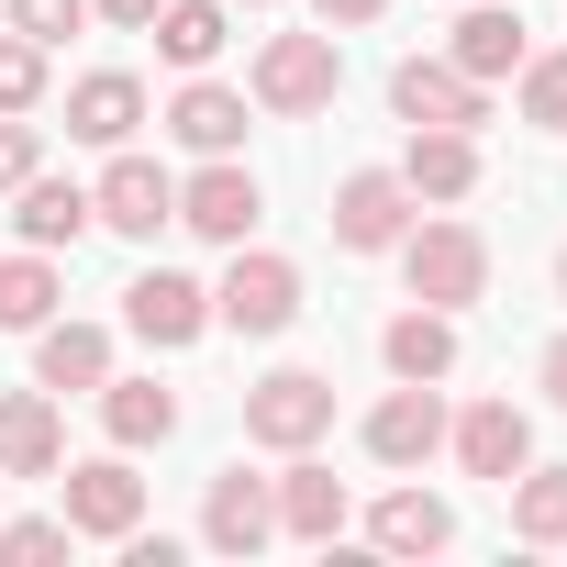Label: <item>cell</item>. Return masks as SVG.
<instances>
[{
  "mask_svg": "<svg viewBox=\"0 0 567 567\" xmlns=\"http://www.w3.org/2000/svg\"><path fill=\"white\" fill-rule=\"evenodd\" d=\"M145 34H156V56H167V68H212V56H223V34H234V0H167Z\"/></svg>",
  "mask_w": 567,
  "mask_h": 567,
  "instance_id": "obj_25",
  "label": "cell"
},
{
  "mask_svg": "<svg viewBox=\"0 0 567 567\" xmlns=\"http://www.w3.org/2000/svg\"><path fill=\"white\" fill-rule=\"evenodd\" d=\"M156 12H167V0H90V23H123V34H145Z\"/></svg>",
  "mask_w": 567,
  "mask_h": 567,
  "instance_id": "obj_34",
  "label": "cell"
},
{
  "mask_svg": "<svg viewBox=\"0 0 567 567\" xmlns=\"http://www.w3.org/2000/svg\"><path fill=\"white\" fill-rule=\"evenodd\" d=\"M267 489H278V534H301V545H334V534H346V478H334V467H312V445L278 467Z\"/></svg>",
  "mask_w": 567,
  "mask_h": 567,
  "instance_id": "obj_16",
  "label": "cell"
},
{
  "mask_svg": "<svg viewBox=\"0 0 567 567\" xmlns=\"http://www.w3.org/2000/svg\"><path fill=\"white\" fill-rule=\"evenodd\" d=\"M379 368H390V379H456V312L412 301V312L379 334Z\"/></svg>",
  "mask_w": 567,
  "mask_h": 567,
  "instance_id": "obj_22",
  "label": "cell"
},
{
  "mask_svg": "<svg viewBox=\"0 0 567 567\" xmlns=\"http://www.w3.org/2000/svg\"><path fill=\"white\" fill-rule=\"evenodd\" d=\"M256 212H267V189H256L245 156H200V178H178V223H189L200 245H245Z\"/></svg>",
  "mask_w": 567,
  "mask_h": 567,
  "instance_id": "obj_6",
  "label": "cell"
},
{
  "mask_svg": "<svg viewBox=\"0 0 567 567\" xmlns=\"http://www.w3.org/2000/svg\"><path fill=\"white\" fill-rule=\"evenodd\" d=\"M312 12H323V34H357V23H379V12H390V0H312Z\"/></svg>",
  "mask_w": 567,
  "mask_h": 567,
  "instance_id": "obj_33",
  "label": "cell"
},
{
  "mask_svg": "<svg viewBox=\"0 0 567 567\" xmlns=\"http://www.w3.org/2000/svg\"><path fill=\"white\" fill-rule=\"evenodd\" d=\"M534 390H545V401H556V412H567V334H556V346H545V357H534Z\"/></svg>",
  "mask_w": 567,
  "mask_h": 567,
  "instance_id": "obj_35",
  "label": "cell"
},
{
  "mask_svg": "<svg viewBox=\"0 0 567 567\" xmlns=\"http://www.w3.org/2000/svg\"><path fill=\"white\" fill-rule=\"evenodd\" d=\"M34 101H45V45L0 34V112H34Z\"/></svg>",
  "mask_w": 567,
  "mask_h": 567,
  "instance_id": "obj_29",
  "label": "cell"
},
{
  "mask_svg": "<svg viewBox=\"0 0 567 567\" xmlns=\"http://www.w3.org/2000/svg\"><path fill=\"white\" fill-rule=\"evenodd\" d=\"M56 323V256L23 245V256H0V334H34Z\"/></svg>",
  "mask_w": 567,
  "mask_h": 567,
  "instance_id": "obj_26",
  "label": "cell"
},
{
  "mask_svg": "<svg viewBox=\"0 0 567 567\" xmlns=\"http://www.w3.org/2000/svg\"><path fill=\"white\" fill-rule=\"evenodd\" d=\"M368 545H379V556H445V545H456V512H445L434 489H390V501L368 512Z\"/></svg>",
  "mask_w": 567,
  "mask_h": 567,
  "instance_id": "obj_24",
  "label": "cell"
},
{
  "mask_svg": "<svg viewBox=\"0 0 567 567\" xmlns=\"http://www.w3.org/2000/svg\"><path fill=\"white\" fill-rule=\"evenodd\" d=\"M334 90H346V45H334V34H267L256 68H245V101L278 112V123L334 112Z\"/></svg>",
  "mask_w": 567,
  "mask_h": 567,
  "instance_id": "obj_1",
  "label": "cell"
},
{
  "mask_svg": "<svg viewBox=\"0 0 567 567\" xmlns=\"http://www.w3.org/2000/svg\"><path fill=\"white\" fill-rule=\"evenodd\" d=\"M90 212H101L112 234H134V245H156V223H178V178H167L156 156H134V145H112V167H101V189H90Z\"/></svg>",
  "mask_w": 567,
  "mask_h": 567,
  "instance_id": "obj_9",
  "label": "cell"
},
{
  "mask_svg": "<svg viewBox=\"0 0 567 567\" xmlns=\"http://www.w3.org/2000/svg\"><path fill=\"white\" fill-rule=\"evenodd\" d=\"M412 189H401V167H357V178H334V245L346 256H390L401 234H412Z\"/></svg>",
  "mask_w": 567,
  "mask_h": 567,
  "instance_id": "obj_7",
  "label": "cell"
},
{
  "mask_svg": "<svg viewBox=\"0 0 567 567\" xmlns=\"http://www.w3.org/2000/svg\"><path fill=\"white\" fill-rule=\"evenodd\" d=\"M390 256H401V290L434 301V312L489 301V234H478V223H423V212H412V234H401Z\"/></svg>",
  "mask_w": 567,
  "mask_h": 567,
  "instance_id": "obj_2",
  "label": "cell"
},
{
  "mask_svg": "<svg viewBox=\"0 0 567 567\" xmlns=\"http://www.w3.org/2000/svg\"><path fill=\"white\" fill-rule=\"evenodd\" d=\"M56 489H68V534H101V545H123V534L145 523V478L123 467V445H112V456H90V467H68Z\"/></svg>",
  "mask_w": 567,
  "mask_h": 567,
  "instance_id": "obj_10",
  "label": "cell"
},
{
  "mask_svg": "<svg viewBox=\"0 0 567 567\" xmlns=\"http://www.w3.org/2000/svg\"><path fill=\"white\" fill-rule=\"evenodd\" d=\"M390 112H401V123H445V134H478V123H489V90H478L456 56H401V68H390Z\"/></svg>",
  "mask_w": 567,
  "mask_h": 567,
  "instance_id": "obj_5",
  "label": "cell"
},
{
  "mask_svg": "<svg viewBox=\"0 0 567 567\" xmlns=\"http://www.w3.org/2000/svg\"><path fill=\"white\" fill-rule=\"evenodd\" d=\"M234 12H267V0H234Z\"/></svg>",
  "mask_w": 567,
  "mask_h": 567,
  "instance_id": "obj_37",
  "label": "cell"
},
{
  "mask_svg": "<svg viewBox=\"0 0 567 567\" xmlns=\"http://www.w3.org/2000/svg\"><path fill=\"white\" fill-rule=\"evenodd\" d=\"M101 434H112L123 456L167 445V434H178V390H156V379H101Z\"/></svg>",
  "mask_w": 567,
  "mask_h": 567,
  "instance_id": "obj_23",
  "label": "cell"
},
{
  "mask_svg": "<svg viewBox=\"0 0 567 567\" xmlns=\"http://www.w3.org/2000/svg\"><path fill=\"white\" fill-rule=\"evenodd\" d=\"M512 79H523V123H545V134H567V56H523Z\"/></svg>",
  "mask_w": 567,
  "mask_h": 567,
  "instance_id": "obj_28",
  "label": "cell"
},
{
  "mask_svg": "<svg viewBox=\"0 0 567 567\" xmlns=\"http://www.w3.org/2000/svg\"><path fill=\"white\" fill-rule=\"evenodd\" d=\"M123 323H134L156 357H178V346H200V334H212V290H200L189 267H145L134 290H123Z\"/></svg>",
  "mask_w": 567,
  "mask_h": 567,
  "instance_id": "obj_8",
  "label": "cell"
},
{
  "mask_svg": "<svg viewBox=\"0 0 567 567\" xmlns=\"http://www.w3.org/2000/svg\"><path fill=\"white\" fill-rule=\"evenodd\" d=\"M12 223H23V245H45V256H56V245H79L101 212H90V189H79V178H45V167H34V178L12 189Z\"/></svg>",
  "mask_w": 567,
  "mask_h": 567,
  "instance_id": "obj_21",
  "label": "cell"
},
{
  "mask_svg": "<svg viewBox=\"0 0 567 567\" xmlns=\"http://www.w3.org/2000/svg\"><path fill=\"white\" fill-rule=\"evenodd\" d=\"M167 134H178L189 156H234V145H245V90H223V79L189 68V90L167 101Z\"/></svg>",
  "mask_w": 567,
  "mask_h": 567,
  "instance_id": "obj_18",
  "label": "cell"
},
{
  "mask_svg": "<svg viewBox=\"0 0 567 567\" xmlns=\"http://www.w3.org/2000/svg\"><path fill=\"white\" fill-rule=\"evenodd\" d=\"M267 534H278V489L245 478V467H223L212 501H200V545H212V556H256Z\"/></svg>",
  "mask_w": 567,
  "mask_h": 567,
  "instance_id": "obj_14",
  "label": "cell"
},
{
  "mask_svg": "<svg viewBox=\"0 0 567 567\" xmlns=\"http://www.w3.org/2000/svg\"><path fill=\"white\" fill-rule=\"evenodd\" d=\"M556 301H567V245H556Z\"/></svg>",
  "mask_w": 567,
  "mask_h": 567,
  "instance_id": "obj_36",
  "label": "cell"
},
{
  "mask_svg": "<svg viewBox=\"0 0 567 567\" xmlns=\"http://www.w3.org/2000/svg\"><path fill=\"white\" fill-rule=\"evenodd\" d=\"M512 534L523 545H567V467H523L512 478Z\"/></svg>",
  "mask_w": 567,
  "mask_h": 567,
  "instance_id": "obj_27",
  "label": "cell"
},
{
  "mask_svg": "<svg viewBox=\"0 0 567 567\" xmlns=\"http://www.w3.org/2000/svg\"><path fill=\"white\" fill-rule=\"evenodd\" d=\"M401 189H412V200H467V189H478V134L412 123V145H401Z\"/></svg>",
  "mask_w": 567,
  "mask_h": 567,
  "instance_id": "obj_17",
  "label": "cell"
},
{
  "mask_svg": "<svg viewBox=\"0 0 567 567\" xmlns=\"http://www.w3.org/2000/svg\"><path fill=\"white\" fill-rule=\"evenodd\" d=\"M0 556H12V567H56V556H68V512H56V523H45V512H34V523H0Z\"/></svg>",
  "mask_w": 567,
  "mask_h": 567,
  "instance_id": "obj_30",
  "label": "cell"
},
{
  "mask_svg": "<svg viewBox=\"0 0 567 567\" xmlns=\"http://www.w3.org/2000/svg\"><path fill=\"white\" fill-rule=\"evenodd\" d=\"M56 467H68L56 390H0V478H56Z\"/></svg>",
  "mask_w": 567,
  "mask_h": 567,
  "instance_id": "obj_13",
  "label": "cell"
},
{
  "mask_svg": "<svg viewBox=\"0 0 567 567\" xmlns=\"http://www.w3.org/2000/svg\"><path fill=\"white\" fill-rule=\"evenodd\" d=\"M445 56H456V68L489 90V79H512L534 45H523V12H501V0H467V12H456V45H445Z\"/></svg>",
  "mask_w": 567,
  "mask_h": 567,
  "instance_id": "obj_20",
  "label": "cell"
},
{
  "mask_svg": "<svg viewBox=\"0 0 567 567\" xmlns=\"http://www.w3.org/2000/svg\"><path fill=\"white\" fill-rule=\"evenodd\" d=\"M445 445H456V467H467V478H501V489L534 467V423H523V401H478V412H456V423H445Z\"/></svg>",
  "mask_w": 567,
  "mask_h": 567,
  "instance_id": "obj_12",
  "label": "cell"
},
{
  "mask_svg": "<svg viewBox=\"0 0 567 567\" xmlns=\"http://www.w3.org/2000/svg\"><path fill=\"white\" fill-rule=\"evenodd\" d=\"M212 323H234V334H290V323H301V267L267 256V245H234L223 290H212Z\"/></svg>",
  "mask_w": 567,
  "mask_h": 567,
  "instance_id": "obj_4",
  "label": "cell"
},
{
  "mask_svg": "<svg viewBox=\"0 0 567 567\" xmlns=\"http://www.w3.org/2000/svg\"><path fill=\"white\" fill-rule=\"evenodd\" d=\"M445 445V379H401L379 412H368V456L379 467H423Z\"/></svg>",
  "mask_w": 567,
  "mask_h": 567,
  "instance_id": "obj_11",
  "label": "cell"
},
{
  "mask_svg": "<svg viewBox=\"0 0 567 567\" xmlns=\"http://www.w3.org/2000/svg\"><path fill=\"white\" fill-rule=\"evenodd\" d=\"M90 23V0H12V34H34V45H68Z\"/></svg>",
  "mask_w": 567,
  "mask_h": 567,
  "instance_id": "obj_31",
  "label": "cell"
},
{
  "mask_svg": "<svg viewBox=\"0 0 567 567\" xmlns=\"http://www.w3.org/2000/svg\"><path fill=\"white\" fill-rule=\"evenodd\" d=\"M112 379V334L101 323H34V390H101Z\"/></svg>",
  "mask_w": 567,
  "mask_h": 567,
  "instance_id": "obj_19",
  "label": "cell"
},
{
  "mask_svg": "<svg viewBox=\"0 0 567 567\" xmlns=\"http://www.w3.org/2000/svg\"><path fill=\"white\" fill-rule=\"evenodd\" d=\"M323 434H334V379H323V368H267V379L245 390V445L301 456V445H323Z\"/></svg>",
  "mask_w": 567,
  "mask_h": 567,
  "instance_id": "obj_3",
  "label": "cell"
},
{
  "mask_svg": "<svg viewBox=\"0 0 567 567\" xmlns=\"http://www.w3.org/2000/svg\"><path fill=\"white\" fill-rule=\"evenodd\" d=\"M134 123H145V79H134V68H90V79L68 90V134H79V145L112 156V145H134Z\"/></svg>",
  "mask_w": 567,
  "mask_h": 567,
  "instance_id": "obj_15",
  "label": "cell"
},
{
  "mask_svg": "<svg viewBox=\"0 0 567 567\" xmlns=\"http://www.w3.org/2000/svg\"><path fill=\"white\" fill-rule=\"evenodd\" d=\"M23 178H34V123L0 112V189H23Z\"/></svg>",
  "mask_w": 567,
  "mask_h": 567,
  "instance_id": "obj_32",
  "label": "cell"
}]
</instances>
